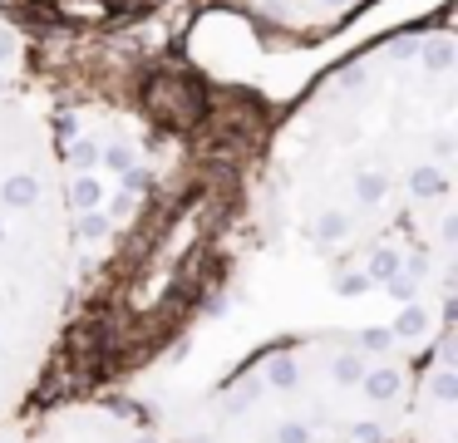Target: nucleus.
Wrapping results in <instances>:
<instances>
[{
    "mask_svg": "<svg viewBox=\"0 0 458 443\" xmlns=\"http://www.w3.org/2000/svg\"><path fill=\"white\" fill-rule=\"evenodd\" d=\"M251 5L267 20H276V25L326 30V25H335V20H345L355 5H365V0H251Z\"/></svg>",
    "mask_w": 458,
    "mask_h": 443,
    "instance_id": "f257e3e1",
    "label": "nucleus"
},
{
    "mask_svg": "<svg viewBox=\"0 0 458 443\" xmlns=\"http://www.w3.org/2000/svg\"><path fill=\"white\" fill-rule=\"evenodd\" d=\"M394 384H399L394 370H375V374L365 379V389H369V399H389V394H394Z\"/></svg>",
    "mask_w": 458,
    "mask_h": 443,
    "instance_id": "f03ea898",
    "label": "nucleus"
}]
</instances>
